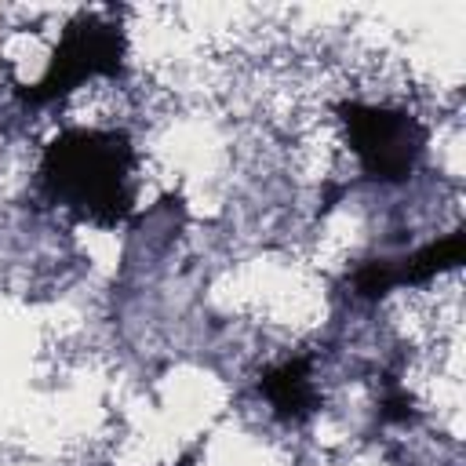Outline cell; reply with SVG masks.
Masks as SVG:
<instances>
[{
  "instance_id": "6da1fadb",
  "label": "cell",
  "mask_w": 466,
  "mask_h": 466,
  "mask_svg": "<svg viewBox=\"0 0 466 466\" xmlns=\"http://www.w3.org/2000/svg\"><path fill=\"white\" fill-rule=\"evenodd\" d=\"M135 149L124 131L69 127L44 146L40 178L51 200L91 226H120L135 211Z\"/></svg>"
},
{
  "instance_id": "7a4b0ae2",
  "label": "cell",
  "mask_w": 466,
  "mask_h": 466,
  "mask_svg": "<svg viewBox=\"0 0 466 466\" xmlns=\"http://www.w3.org/2000/svg\"><path fill=\"white\" fill-rule=\"evenodd\" d=\"M124 73V33L116 22H106L98 15H76L66 22L58 47L51 51V62L36 84H22L18 98L29 106L55 102L69 91H76L84 80L95 76H120Z\"/></svg>"
},
{
  "instance_id": "3957f363",
  "label": "cell",
  "mask_w": 466,
  "mask_h": 466,
  "mask_svg": "<svg viewBox=\"0 0 466 466\" xmlns=\"http://www.w3.org/2000/svg\"><path fill=\"white\" fill-rule=\"evenodd\" d=\"M335 113L368 178L404 182L415 171L426 149V127L411 113L368 102H339Z\"/></svg>"
},
{
  "instance_id": "277c9868",
  "label": "cell",
  "mask_w": 466,
  "mask_h": 466,
  "mask_svg": "<svg viewBox=\"0 0 466 466\" xmlns=\"http://www.w3.org/2000/svg\"><path fill=\"white\" fill-rule=\"evenodd\" d=\"M258 390L266 393V400L273 404V411L284 422H306L320 408V397H317L313 379H309V360H302V357L284 360L280 368L266 371Z\"/></svg>"
},
{
  "instance_id": "5b68a950",
  "label": "cell",
  "mask_w": 466,
  "mask_h": 466,
  "mask_svg": "<svg viewBox=\"0 0 466 466\" xmlns=\"http://www.w3.org/2000/svg\"><path fill=\"white\" fill-rule=\"evenodd\" d=\"M462 251H466V237H462V229H455V233H448V237L419 248L408 258H393V280H397V288H404V284H426L437 273L455 269L462 262Z\"/></svg>"
},
{
  "instance_id": "8992f818",
  "label": "cell",
  "mask_w": 466,
  "mask_h": 466,
  "mask_svg": "<svg viewBox=\"0 0 466 466\" xmlns=\"http://www.w3.org/2000/svg\"><path fill=\"white\" fill-rule=\"evenodd\" d=\"M397 288L393 280V258H371L364 266L353 269V291L360 299H382Z\"/></svg>"
},
{
  "instance_id": "52a82bcc",
  "label": "cell",
  "mask_w": 466,
  "mask_h": 466,
  "mask_svg": "<svg viewBox=\"0 0 466 466\" xmlns=\"http://www.w3.org/2000/svg\"><path fill=\"white\" fill-rule=\"evenodd\" d=\"M379 415L386 422H408L415 411H411V397L408 390H400L393 379H386V393H382V404H379Z\"/></svg>"
}]
</instances>
